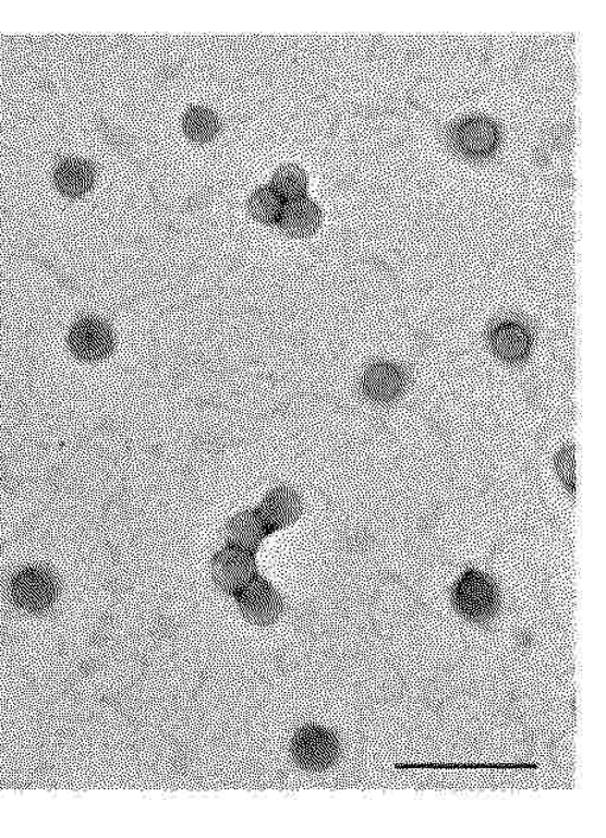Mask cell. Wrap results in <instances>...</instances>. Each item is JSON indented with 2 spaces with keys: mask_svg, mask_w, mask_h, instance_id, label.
<instances>
[{
  "mask_svg": "<svg viewBox=\"0 0 606 838\" xmlns=\"http://www.w3.org/2000/svg\"><path fill=\"white\" fill-rule=\"evenodd\" d=\"M451 602L456 611L470 623L486 624L499 614L501 595L493 576L470 569L452 587Z\"/></svg>",
  "mask_w": 606,
  "mask_h": 838,
  "instance_id": "obj_1",
  "label": "cell"
},
{
  "mask_svg": "<svg viewBox=\"0 0 606 838\" xmlns=\"http://www.w3.org/2000/svg\"><path fill=\"white\" fill-rule=\"evenodd\" d=\"M10 598L24 612L43 615L59 600L61 583L52 569L28 567L19 570L10 582Z\"/></svg>",
  "mask_w": 606,
  "mask_h": 838,
  "instance_id": "obj_2",
  "label": "cell"
},
{
  "mask_svg": "<svg viewBox=\"0 0 606 838\" xmlns=\"http://www.w3.org/2000/svg\"><path fill=\"white\" fill-rule=\"evenodd\" d=\"M341 742L330 729L322 726L300 728L291 742V755L300 769L324 773L341 757Z\"/></svg>",
  "mask_w": 606,
  "mask_h": 838,
  "instance_id": "obj_3",
  "label": "cell"
},
{
  "mask_svg": "<svg viewBox=\"0 0 606 838\" xmlns=\"http://www.w3.org/2000/svg\"><path fill=\"white\" fill-rule=\"evenodd\" d=\"M70 352L76 360L97 364L105 361L117 348V336L106 320L86 316L76 320L68 336Z\"/></svg>",
  "mask_w": 606,
  "mask_h": 838,
  "instance_id": "obj_4",
  "label": "cell"
},
{
  "mask_svg": "<svg viewBox=\"0 0 606 838\" xmlns=\"http://www.w3.org/2000/svg\"><path fill=\"white\" fill-rule=\"evenodd\" d=\"M242 618L255 627H271L284 614V599L266 578L255 575L234 595Z\"/></svg>",
  "mask_w": 606,
  "mask_h": 838,
  "instance_id": "obj_5",
  "label": "cell"
},
{
  "mask_svg": "<svg viewBox=\"0 0 606 838\" xmlns=\"http://www.w3.org/2000/svg\"><path fill=\"white\" fill-rule=\"evenodd\" d=\"M210 575L220 592L234 596L258 575L257 560L251 551L227 545L213 557Z\"/></svg>",
  "mask_w": 606,
  "mask_h": 838,
  "instance_id": "obj_6",
  "label": "cell"
},
{
  "mask_svg": "<svg viewBox=\"0 0 606 838\" xmlns=\"http://www.w3.org/2000/svg\"><path fill=\"white\" fill-rule=\"evenodd\" d=\"M408 377L403 367L393 362L378 361L363 372L361 390L369 402L392 404L404 396Z\"/></svg>",
  "mask_w": 606,
  "mask_h": 838,
  "instance_id": "obj_7",
  "label": "cell"
},
{
  "mask_svg": "<svg viewBox=\"0 0 606 838\" xmlns=\"http://www.w3.org/2000/svg\"><path fill=\"white\" fill-rule=\"evenodd\" d=\"M257 511L267 529L274 533L289 529L302 518L304 501L295 488L277 486L265 495Z\"/></svg>",
  "mask_w": 606,
  "mask_h": 838,
  "instance_id": "obj_8",
  "label": "cell"
},
{
  "mask_svg": "<svg viewBox=\"0 0 606 838\" xmlns=\"http://www.w3.org/2000/svg\"><path fill=\"white\" fill-rule=\"evenodd\" d=\"M97 177L95 163L82 157H63L53 170L54 186L68 199H81L90 193Z\"/></svg>",
  "mask_w": 606,
  "mask_h": 838,
  "instance_id": "obj_9",
  "label": "cell"
},
{
  "mask_svg": "<svg viewBox=\"0 0 606 838\" xmlns=\"http://www.w3.org/2000/svg\"><path fill=\"white\" fill-rule=\"evenodd\" d=\"M490 351L502 362L519 365L529 359L533 349L531 331L519 321H506L496 326L489 335Z\"/></svg>",
  "mask_w": 606,
  "mask_h": 838,
  "instance_id": "obj_10",
  "label": "cell"
},
{
  "mask_svg": "<svg viewBox=\"0 0 606 838\" xmlns=\"http://www.w3.org/2000/svg\"><path fill=\"white\" fill-rule=\"evenodd\" d=\"M499 131L494 122L484 118L464 120L455 132V144L468 157H486L496 149Z\"/></svg>",
  "mask_w": 606,
  "mask_h": 838,
  "instance_id": "obj_11",
  "label": "cell"
},
{
  "mask_svg": "<svg viewBox=\"0 0 606 838\" xmlns=\"http://www.w3.org/2000/svg\"><path fill=\"white\" fill-rule=\"evenodd\" d=\"M323 224V209L315 201L305 198L284 203L278 221L279 230L287 236L305 239L312 236Z\"/></svg>",
  "mask_w": 606,
  "mask_h": 838,
  "instance_id": "obj_12",
  "label": "cell"
},
{
  "mask_svg": "<svg viewBox=\"0 0 606 838\" xmlns=\"http://www.w3.org/2000/svg\"><path fill=\"white\" fill-rule=\"evenodd\" d=\"M271 535L257 508L235 513L228 520L225 529L227 545L257 554L265 538Z\"/></svg>",
  "mask_w": 606,
  "mask_h": 838,
  "instance_id": "obj_13",
  "label": "cell"
},
{
  "mask_svg": "<svg viewBox=\"0 0 606 838\" xmlns=\"http://www.w3.org/2000/svg\"><path fill=\"white\" fill-rule=\"evenodd\" d=\"M182 131L190 142L204 145L218 138L221 131V120L213 108L191 106L182 117Z\"/></svg>",
  "mask_w": 606,
  "mask_h": 838,
  "instance_id": "obj_14",
  "label": "cell"
},
{
  "mask_svg": "<svg viewBox=\"0 0 606 838\" xmlns=\"http://www.w3.org/2000/svg\"><path fill=\"white\" fill-rule=\"evenodd\" d=\"M246 207L249 215L258 223L276 226L282 215L284 201L270 185H264L249 196Z\"/></svg>",
  "mask_w": 606,
  "mask_h": 838,
  "instance_id": "obj_15",
  "label": "cell"
},
{
  "mask_svg": "<svg viewBox=\"0 0 606 838\" xmlns=\"http://www.w3.org/2000/svg\"><path fill=\"white\" fill-rule=\"evenodd\" d=\"M308 185V175L302 167L296 163H286L276 170L270 186L287 203L305 198Z\"/></svg>",
  "mask_w": 606,
  "mask_h": 838,
  "instance_id": "obj_16",
  "label": "cell"
},
{
  "mask_svg": "<svg viewBox=\"0 0 606 838\" xmlns=\"http://www.w3.org/2000/svg\"><path fill=\"white\" fill-rule=\"evenodd\" d=\"M555 472L572 497L577 494L575 447L567 446L555 457Z\"/></svg>",
  "mask_w": 606,
  "mask_h": 838,
  "instance_id": "obj_17",
  "label": "cell"
}]
</instances>
